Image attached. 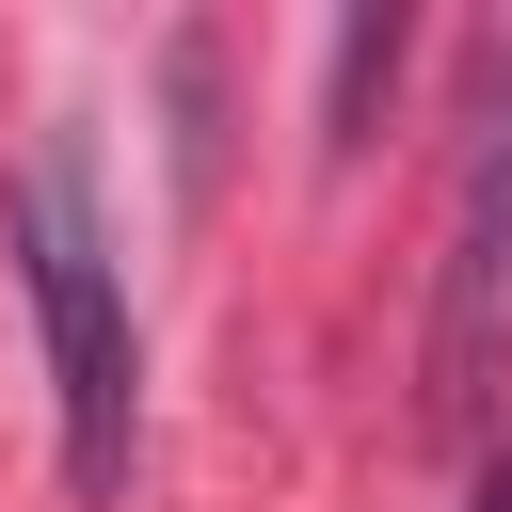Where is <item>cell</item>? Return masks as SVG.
<instances>
[{"mask_svg": "<svg viewBox=\"0 0 512 512\" xmlns=\"http://www.w3.org/2000/svg\"><path fill=\"white\" fill-rule=\"evenodd\" d=\"M16 272H32V320H48L64 480H80V496H128V448H144V336H128V272H112V240H96L80 160H32V176H16Z\"/></svg>", "mask_w": 512, "mask_h": 512, "instance_id": "1", "label": "cell"}, {"mask_svg": "<svg viewBox=\"0 0 512 512\" xmlns=\"http://www.w3.org/2000/svg\"><path fill=\"white\" fill-rule=\"evenodd\" d=\"M512 368V48L464 96V176H448V256H432V416L464 432Z\"/></svg>", "mask_w": 512, "mask_h": 512, "instance_id": "2", "label": "cell"}, {"mask_svg": "<svg viewBox=\"0 0 512 512\" xmlns=\"http://www.w3.org/2000/svg\"><path fill=\"white\" fill-rule=\"evenodd\" d=\"M400 48H416V32H400V0L336 32V80H320V144H368V96L400 80Z\"/></svg>", "mask_w": 512, "mask_h": 512, "instance_id": "3", "label": "cell"}, {"mask_svg": "<svg viewBox=\"0 0 512 512\" xmlns=\"http://www.w3.org/2000/svg\"><path fill=\"white\" fill-rule=\"evenodd\" d=\"M480 512H512V464H496V480H480Z\"/></svg>", "mask_w": 512, "mask_h": 512, "instance_id": "4", "label": "cell"}]
</instances>
